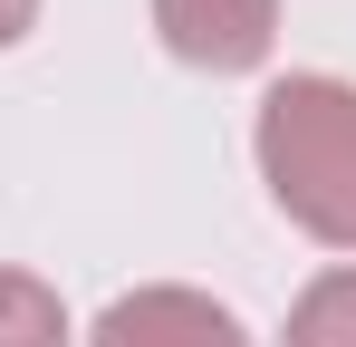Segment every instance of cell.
Masks as SVG:
<instances>
[{
  "instance_id": "obj_1",
  "label": "cell",
  "mask_w": 356,
  "mask_h": 347,
  "mask_svg": "<svg viewBox=\"0 0 356 347\" xmlns=\"http://www.w3.org/2000/svg\"><path fill=\"white\" fill-rule=\"evenodd\" d=\"M250 155H260L270 203L308 241L356 251V87L347 77H327V68L270 77V97L250 116Z\"/></svg>"
},
{
  "instance_id": "obj_2",
  "label": "cell",
  "mask_w": 356,
  "mask_h": 347,
  "mask_svg": "<svg viewBox=\"0 0 356 347\" xmlns=\"http://www.w3.org/2000/svg\"><path fill=\"white\" fill-rule=\"evenodd\" d=\"M154 39L202 77H250L280 49V0H154Z\"/></svg>"
},
{
  "instance_id": "obj_3",
  "label": "cell",
  "mask_w": 356,
  "mask_h": 347,
  "mask_svg": "<svg viewBox=\"0 0 356 347\" xmlns=\"http://www.w3.org/2000/svg\"><path fill=\"white\" fill-rule=\"evenodd\" d=\"M87 347H250V328H241L212 289L154 280V289L106 299V309H97V328H87Z\"/></svg>"
},
{
  "instance_id": "obj_4",
  "label": "cell",
  "mask_w": 356,
  "mask_h": 347,
  "mask_svg": "<svg viewBox=\"0 0 356 347\" xmlns=\"http://www.w3.org/2000/svg\"><path fill=\"white\" fill-rule=\"evenodd\" d=\"M280 347H356V261L318 270V280L289 299V328H280Z\"/></svg>"
},
{
  "instance_id": "obj_5",
  "label": "cell",
  "mask_w": 356,
  "mask_h": 347,
  "mask_svg": "<svg viewBox=\"0 0 356 347\" xmlns=\"http://www.w3.org/2000/svg\"><path fill=\"white\" fill-rule=\"evenodd\" d=\"M0 347H67V309L49 280L0 270Z\"/></svg>"
},
{
  "instance_id": "obj_6",
  "label": "cell",
  "mask_w": 356,
  "mask_h": 347,
  "mask_svg": "<svg viewBox=\"0 0 356 347\" xmlns=\"http://www.w3.org/2000/svg\"><path fill=\"white\" fill-rule=\"evenodd\" d=\"M29 29H39V0H0V49H19Z\"/></svg>"
}]
</instances>
